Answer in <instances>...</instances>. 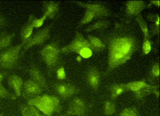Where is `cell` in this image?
<instances>
[{
    "instance_id": "cell-22",
    "label": "cell",
    "mask_w": 160,
    "mask_h": 116,
    "mask_svg": "<svg viewBox=\"0 0 160 116\" xmlns=\"http://www.w3.org/2000/svg\"><path fill=\"white\" fill-rule=\"evenodd\" d=\"M21 112L22 116H47L40 112L37 108L29 104L22 105Z\"/></svg>"
},
{
    "instance_id": "cell-17",
    "label": "cell",
    "mask_w": 160,
    "mask_h": 116,
    "mask_svg": "<svg viewBox=\"0 0 160 116\" xmlns=\"http://www.w3.org/2000/svg\"><path fill=\"white\" fill-rule=\"evenodd\" d=\"M7 82L9 86L14 92L16 97L21 96L23 84V80L22 78L18 75L13 74L9 77Z\"/></svg>"
},
{
    "instance_id": "cell-8",
    "label": "cell",
    "mask_w": 160,
    "mask_h": 116,
    "mask_svg": "<svg viewBox=\"0 0 160 116\" xmlns=\"http://www.w3.org/2000/svg\"><path fill=\"white\" fill-rule=\"evenodd\" d=\"M53 89L58 95L63 100L70 98L80 92V89L76 86L67 82H58L54 83Z\"/></svg>"
},
{
    "instance_id": "cell-31",
    "label": "cell",
    "mask_w": 160,
    "mask_h": 116,
    "mask_svg": "<svg viewBox=\"0 0 160 116\" xmlns=\"http://www.w3.org/2000/svg\"><path fill=\"white\" fill-rule=\"evenodd\" d=\"M149 34L150 38L155 36L159 35L160 34V20L152 23L149 26Z\"/></svg>"
},
{
    "instance_id": "cell-4",
    "label": "cell",
    "mask_w": 160,
    "mask_h": 116,
    "mask_svg": "<svg viewBox=\"0 0 160 116\" xmlns=\"http://www.w3.org/2000/svg\"><path fill=\"white\" fill-rule=\"evenodd\" d=\"M23 44L9 47L0 53V67L5 69H12L18 65L21 57V51Z\"/></svg>"
},
{
    "instance_id": "cell-3",
    "label": "cell",
    "mask_w": 160,
    "mask_h": 116,
    "mask_svg": "<svg viewBox=\"0 0 160 116\" xmlns=\"http://www.w3.org/2000/svg\"><path fill=\"white\" fill-rule=\"evenodd\" d=\"M28 104L32 105L47 116H53L54 113H60L62 107L58 97L44 94L27 101Z\"/></svg>"
},
{
    "instance_id": "cell-19",
    "label": "cell",
    "mask_w": 160,
    "mask_h": 116,
    "mask_svg": "<svg viewBox=\"0 0 160 116\" xmlns=\"http://www.w3.org/2000/svg\"><path fill=\"white\" fill-rule=\"evenodd\" d=\"M110 93L111 99L114 100L123 93L129 92L122 83H113L108 87Z\"/></svg>"
},
{
    "instance_id": "cell-18",
    "label": "cell",
    "mask_w": 160,
    "mask_h": 116,
    "mask_svg": "<svg viewBox=\"0 0 160 116\" xmlns=\"http://www.w3.org/2000/svg\"><path fill=\"white\" fill-rule=\"evenodd\" d=\"M15 33H9L6 31L0 33V51L5 50L9 48L13 39L15 37Z\"/></svg>"
},
{
    "instance_id": "cell-25",
    "label": "cell",
    "mask_w": 160,
    "mask_h": 116,
    "mask_svg": "<svg viewBox=\"0 0 160 116\" xmlns=\"http://www.w3.org/2000/svg\"><path fill=\"white\" fill-rule=\"evenodd\" d=\"M135 20L138 23L140 29L142 32L143 36L151 39V38L149 37V29L148 27V24L145 19L143 18L142 14H139L136 16L135 17Z\"/></svg>"
},
{
    "instance_id": "cell-33",
    "label": "cell",
    "mask_w": 160,
    "mask_h": 116,
    "mask_svg": "<svg viewBox=\"0 0 160 116\" xmlns=\"http://www.w3.org/2000/svg\"><path fill=\"white\" fill-rule=\"evenodd\" d=\"M56 75L57 78L58 80H65L66 78V73L64 66H61L56 70Z\"/></svg>"
},
{
    "instance_id": "cell-12",
    "label": "cell",
    "mask_w": 160,
    "mask_h": 116,
    "mask_svg": "<svg viewBox=\"0 0 160 116\" xmlns=\"http://www.w3.org/2000/svg\"><path fill=\"white\" fill-rule=\"evenodd\" d=\"M86 80L88 86L94 91H98L100 85L101 74L99 69L95 66H91L88 70Z\"/></svg>"
},
{
    "instance_id": "cell-7",
    "label": "cell",
    "mask_w": 160,
    "mask_h": 116,
    "mask_svg": "<svg viewBox=\"0 0 160 116\" xmlns=\"http://www.w3.org/2000/svg\"><path fill=\"white\" fill-rule=\"evenodd\" d=\"M79 6L92 11L95 15V19L110 17L111 13L106 6L101 3H84L82 2L74 1Z\"/></svg>"
},
{
    "instance_id": "cell-2",
    "label": "cell",
    "mask_w": 160,
    "mask_h": 116,
    "mask_svg": "<svg viewBox=\"0 0 160 116\" xmlns=\"http://www.w3.org/2000/svg\"><path fill=\"white\" fill-rule=\"evenodd\" d=\"M40 53L46 65L48 75L51 77L61 66V48L59 42L53 41L46 44L40 51Z\"/></svg>"
},
{
    "instance_id": "cell-35",
    "label": "cell",
    "mask_w": 160,
    "mask_h": 116,
    "mask_svg": "<svg viewBox=\"0 0 160 116\" xmlns=\"http://www.w3.org/2000/svg\"><path fill=\"white\" fill-rule=\"evenodd\" d=\"M7 24V21L5 17L0 12V29L4 27Z\"/></svg>"
},
{
    "instance_id": "cell-15",
    "label": "cell",
    "mask_w": 160,
    "mask_h": 116,
    "mask_svg": "<svg viewBox=\"0 0 160 116\" xmlns=\"http://www.w3.org/2000/svg\"><path fill=\"white\" fill-rule=\"evenodd\" d=\"M34 16V15L33 14H31L29 16L27 22L23 25L21 29L20 35L22 40V43L23 44V45L27 43L32 37L34 29V27L32 25V21Z\"/></svg>"
},
{
    "instance_id": "cell-28",
    "label": "cell",
    "mask_w": 160,
    "mask_h": 116,
    "mask_svg": "<svg viewBox=\"0 0 160 116\" xmlns=\"http://www.w3.org/2000/svg\"><path fill=\"white\" fill-rule=\"evenodd\" d=\"M94 19H95V14L92 11L88 10H86L83 17L79 23L78 28H79L86 24L90 23Z\"/></svg>"
},
{
    "instance_id": "cell-11",
    "label": "cell",
    "mask_w": 160,
    "mask_h": 116,
    "mask_svg": "<svg viewBox=\"0 0 160 116\" xmlns=\"http://www.w3.org/2000/svg\"><path fill=\"white\" fill-rule=\"evenodd\" d=\"M147 8V4L143 1H129L125 4V12L127 17L132 18L141 13Z\"/></svg>"
},
{
    "instance_id": "cell-37",
    "label": "cell",
    "mask_w": 160,
    "mask_h": 116,
    "mask_svg": "<svg viewBox=\"0 0 160 116\" xmlns=\"http://www.w3.org/2000/svg\"><path fill=\"white\" fill-rule=\"evenodd\" d=\"M0 116H4V113H0Z\"/></svg>"
},
{
    "instance_id": "cell-29",
    "label": "cell",
    "mask_w": 160,
    "mask_h": 116,
    "mask_svg": "<svg viewBox=\"0 0 160 116\" xmlns=\"http://www.w3.org/2000/svg\"><path fill=\"white\" fill-rule=\"evenodd\" d=\"M138 109L136 107H128L121 112L119 116H139Z\"/></svg>"
},
{
    "instance_id": "cell-36",
    "label": "cell",
    "mask_w": 160,
    "mask_h": 116,
    "mask_svg": "<svg viewBox=\"0 0 160 116\" xmlns=\"http://www.w3.org/2000/svg\"><path fill=\"white\" fill-rule=\"evenodd\" d=\"M150 5L155 6L156 7H160V1H150L149 4L147 6V7H149Z\"/></svg>"
},
{
    "instance_id": "cell-38",
    "label": "cell",
    "mask_w": 160,
    "mask_h": 116,
    "mask_svg": "<svg viewBox=\"0 0 160 116\" xmlns=\"http://www.w3.org/2000/svg\"><path fill=\"white\" fill-rule=\"evenodd\" d=\"M62 116L61 115V116Z\"/></svg>"
},
{
    "instance_id": "cell-21",
    "label": "cell",
    "mask_w": 160,
    "mask_h": 116,
    "mask_svg": "<svg viewBox=\"0 0 160 116\" xmlns=\"http://www.w3.org/2000/svg\"><path fill=\"white\" fill-rule=\"evenodd\" d=\"M110 22L104 18L100 19L86 28L84 31L86 32H91L93 31H103L107 29L110 26Z\"/></svg>"
},
{
    "instance_id": "cell-23",
    "label": "cell",
    "mask_w": 160,
    "mask_h": 116,
    "mask_svg": "<svg viewBox=\"0 0 160 116\" xmlns=\"http://www.w3.org/2000/svg\"><path fill=\"white\" fill-rule=\"evenodd\" d=\"M147 83L145 78H143L141 80L132 81L127 83H122V84L128 91L133 92L134 93L143 87L144 86L147 85Z\"/></svg>"
},
{
    "instance_id": "cell-9",
    "label": "cell",
    "mask_w": 160,
    "mask_h": 116,
    "mask_svg": "<svg viewBox=\"0 0 160 116\" xmlns=\"http://www.w3.org/2000/svg\"><path fill=\"white\" fill-rule=\"evenodd\" d=\"M88 111L86 101L79 97L74 98L70 102L65 113L62 116H84Z\"/></svg>"
},
{
    "instance_id": "cell-14",
    "label": "cell",
    "mask_w": 160,
    "mask_h": 116,
    "mask_svg": "<svg viewBox=\"0 0 160 116\" xmlns=\"http://www.w3.org/2000/svg\"><path fill=\"white\" fill-rule=\"evenodd\" d=\"M28 72L31 78L30 79L39 84L40 86L42 87L44 90H49V88L44 75L37 66L34 64L32 65Z\"/></svg>"
},
{
    "instance_id": "cell-24",
    "label": "cell",
    "mask_w": 160,
    "mask_h": 116,
    "mask_svg": "<svg viewBox=\"0 0 160 116\" xmlns=\"http://www.w3.org/2000/svg\"><path fill=\"white\" fill-rule=\"evenodd\" d=\"M160 77V64L159 62H155L152 65L149 70L148 75V81L150 83V84L155 85L154 81L158 79Z\"/></svg>"
},
{
    "instance_id": "cell-1",
    "label": "cell",
    "mask_w": 160,
    "mask_h": 116,
    "mask_svg": "<svg viewBox=\"0 0 160 116\" xmlns=\"http://www.w3.org/2000/svg\"><path fill=\"white\" fill-rule=\"evenodd\" d=\"M105 39L104 43L108 49V61L104 75L107 76L130 60L139 50L141 43L129 20L116 22Z\"/></svg>"
},
{
    "instance_id": "cell-26",
    "label": "cell",
    "mask_w": 160,
    "mask_h": 116,
    "mask_svg": "<svg viewBox=\"0 0 160 116\" xmlns=\"http://www.w3.org/2000/svg\"><path fill=\"white\" fill-rule=\"evenodd\" d=\"M4 75L0 73V98L4 99H9L15 100L17 97L15 95L10 93L7 89L2 85V81L4 78Z\"/></svg>"
},
{
    "instance_id": "cell-5",
    "label": "cell",
    "mask_w": 160,
    "mask_h": 116,
    "mask_svg": "<svg viewBox=\"0 0 160 116\" xmlns=\"http://www.w3.org/2000/svg\"><path fill=\"white\" fill-rule=\"evenodd\" d=\"M84 48H88L92 51L90 43L84 37L82 34L76 31L74 37L70 43L61 48L62 54L68 55L70 53H75L79 55L80 51Z\"/></svg>"
},
{
    "instance_id": "cell-34",
    "label": "cell",
    "mask_w": 160,
    "mask_h": 116,
    "mask_svg": "<svg viewBox=\"0 0 160 116\" xmlns=\"http://www.w3.org/2000/svg\"><path fill=\"white\" fill-rule=\"evenodd\" d=\"M92 51L88 48H84L82 49L79 53L82 57L84 59H88L91 58L92 55Z\"/></svg>"
},
{
    "instance_id": "cell-10",
    "label": "cell",
    "mask_w": 160,
    "mask_h": 116,
    "mask_svg": "<svg viewBox=\"0 0 160 116\" xmlns=\"http://www.w3.org/2000/svg\"><path fill=\"white\" fill-rule=\"evenodd\" d=\"M44 89L42 87L32 79H28L23 83L22 96L27 101L35 98L42 94Z\"/></svg>"
},
{
    "instance_id": "cell-27",
    "label": "cell",
    "mask_w": 160,
    "mask_h": 116,
    "mask_svg": "<svg viewBox=\"0 0 160 116\" xmlns=\"http://www.w3.org/2000/svg\"><path fill=\"white\" fill-rule=\"evenodd\" d=\"M117 110L116 105L111 100H106L104 103V113L106 116H111Z\"/></svg>"
},
{
    "instance_id": "cell-20",
    "label": "cell",
    "mask_w": 160,
    "mask_h": 116,
    "mask_svg": "<svg viewBox=\"0 0 160 116\" xmlns=\"http://www.w3.org/2000/svg\"><path fill=\"white\" fill-rule=\"evenodd\" d=\"M88 40L92 48L93 52L96 53L103 52L106 49V45L98 37L92 35H88Z\"/></svg>"
},
{
    "instance_id": "cell-32",
    "label": "cell",
    "mask_w": 160,
    "mask_h": 116,
    "mask_svg": "<svg viewBox=\"0 0 160 116\" xmlns=\"http://www.w3.org/2000/svg\"><path fill=\"white\" fill-rule=\"evenodd\" d=\"M48 17L45 14H43V15L40 18H36L34 15L33 17V21H32V25L33 27L35 28H38L41 27V26H43L44 23L45 22V20L47 19Z\"/></svg>"
},
{
    "instance_id": "cell-13",
    "label": "cell",
    "mask_w": 160,
    "mask_h": 116,
    "mask_svg": "<svg viewBox=\"0 0 160 116\" xmlns=\"http://www.w3.org/2000/svg\"><path fill=\"white\" fill-rule=\"evenodd\" d=\"M159 85H152L150 83H147V85L138 91L134 92V98L138 101L142 100L144 98L151 94H154L159 98Z\"/></svg>"
},
{
    "instance_id": "cell-6",
    "label": "cell",
    "mask_w": 160,
    "mask_h": 116,
    "mask_svg": "<svg viewBox=\"0 0 160 116\" xmlns=\"http://www.w3.org/2000/svg\"><path fill=\"white\" fill-rule=\"evenodd\" d=\"M52 25L53 23L46 27L38 31L34 35L32 36L30 40L23 45V50L21 53V56H22L26 51L32 47L42 45L48 40L49 39L50 36V31Z\"/></svg>"
},
{
    "instance_id": "cell-16",
    "label": "cell",
    "mask_w": 160,
    "mask_h": 116,
    "mask_svg": "<svg viewBox=\"0 0 160 116\" xmlns=\"http://www.w3.org/2000/svg\"><path fill=\"white\" fill-rule=\"evenodd\" d=\"M60 2L43 1L42 3L43 14H45L48 18L53 19L58 14L60 10Z\"/></svg>"
},
{
    "instance_id": "cell-30",
    "label": "cell",
    "mask_w": 160,
    "mask_h": 116,
    "mask_svg": "<svg viewBox=\"0 0 160 116\" xmlns=\"http://www.w3.org/2000/svg\"><path fill=\"white\" fill-rule=\"evenodd\" d=\"M142 52L143 55H148L151 52L152 48V43L150 39L143 36L142 43Z\"/></svg>"
}]
</instances>
